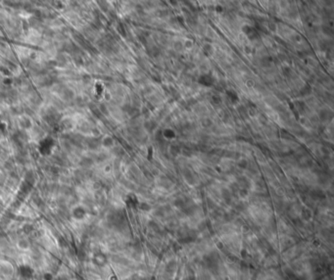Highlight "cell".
I'll list each match as a JSON object with an SVG mask.
<instances>
[{"label":"cell","mask_w":334,"mask_h":280,"mask_svg":"<svg viewBox=\"0 0 334 280\" xmlns=\"http://www.w3.org/2000/svg\"><path fill=\"white\" fill-rule=\"evenodd\" d=\"M198 82L207 87L213 86L214 83H215V78H214L211 74H205L200 76V78L198 79Z\"/></svg>","instance_id":"6da1fadb"},{"label":"cell","mask_w":334,"mask_h":280,"mask_svg":"<svg viewBox=\"0 0 334 280\" xmlns=\"http://www.w3.org/2000/svg\"><path fill=\"white\" fill-rule=\"evenodd\" d=\"M243 32L246 34V36H248L249 39H251V40H254V39L258 38L259 34L257 32V29L254 28L250 26H244L243 28H242Z\"/></svg>","instance_id":"7a4b0ae2"},{"label":"cell","mask_w":334,"mask_h":280,"mask_svg":"<svg viewBox=\"0 0 334 280\" xmlns=\"http://www.w3.org/2000/svg\"><path fill=\"white\" fill-rule=\"evenodd\" d=\"M318 117H320L321 121L322 122H327L332 119V112L327 109H322L318 113Z\"/></svg>","instance_id":"3957f363"},{"label":"cell","mask_w":334,"mask_h":280,"mask_svg":"<svg viewBox=\"0 0 334 280\" xmlns=\"http://www.w3.org/2000/svg\"><path fill=\"white\" fill-rule=\"evenodd\" d=\"M226 96L228 97V99L230 100V102L232 104H235L239 101V97H238V94L236 93L235 90H233V89H229V90H226Z\"/></svg>","instance_id":"277c9868"},{"label":"cell","mask_w":334,"mask_h":280,"mask_svg":"<svg viewBox=\"0 0 334 280\" xmlns=\"http://www.w3.org/2000/svg\"><path fill=\"white\" fill-rule=\"evenodd\" d=\"M311 93H312V86L308 83L302 87L301 91H300L301 96H308V95H310Z\"/></svg>","instance_id":"5b68a950"},{"label":"cell","mask_w":334,"mask_h":280,"mask_svg":"<svg viewBox=\"0 0 334 280\" xmlns=\"http://www.w3.org/2000/svg\"><path fill=\"white\" fill-rule=\"evenodd\" d=\"M311 196L313 199H322L325 198V194L321 190H313L311 192Z\"/></svg>","instance_id":"8992f818"},{"label":"cell","mask_w":334,"mask_h":280,"mask_svg":"<svg viewBox=\"0 0 334 280\" xmlns=\"http://www.w3.org/2000/svg\"><path fill=\"white\" fill-rule=\"evenodd\" d=\"M237 111H238L239 114H240V116L243 119L248 118V110H247V107H245V106H239L237 108Z\"/></svg>","instance_id":"52a82bcc"},{"label":"cell","mask_w":334,"mask_h":280,"mask_svg":"<svg viewBox=\"0 0 334 280\" xmlns=\"http://www.w3.org/2000/svg\"><path fill=\"white\" fill-rule=\"evenodd\" d=\"M203 52L206 56H210V55L213 53V47L211 44H205L203 46Z\"/></svg>","instance_id":"ba28073f"},{"label":"cell","mask_w":334,"mask_h":280,"mask_svg":"<svg viewBox=\"0 0 334 280\" xmlns=\"http://www.w3.org/2000/svg\"><path fill=\"white\" fill-rule=\"evenodd\" d=\"M271 62H272V59L271 57H264L261 60V64H262V66H264V67H268Z\"/></svg>","instance_id":"9c48e42d"},{"label":"cell","mask_w":334,"mask_h":280,"mask_svg":"<svg viewBox=\"0 0 334 280\" xmlns=\"http://www.w3.org/2000/svg\"><path fill=\"white\" fill-rule=\"evenodd\" d=\"M211 102L214 105H220L222 103V99H221L220 96H218V95H213L212 98H211Z\"/></svg>","instance_id":"30bf717a"},{"label":"cell","mask_w":334,"mask_h":280,"mask_svg":"<svg viewBox=\"0 0 334 280\" xmlns=\"http://www.w3.org/2000/svg\"><path fill=\"white\" fill-rule=\"evenodd\" d=\"M145 127H146L147 131H152L153 129L156 127V123H155V122H146L145 123Z\"/></svg>","instance_id":"8fae6325"},{"label":"cell","mask_w":334,"mask_h":280,"mask_svg":"<svg viewBox=\"0 0 334 280\" xmlns=\"http://www.w3.org/2000/svg\"><path fill=\"white\" fill-rule=\"evenodd\" d=\"M174 132L173 131H172V129H166L165 131H164V136H165L166 138H173L174 137Z\"/></svg>","instance_id":"7c38bea8"},{"label":"cell","mask_w":334,"mask_h":280,"mask_svg":"<svg viewBox=\"0 0 334 280\" xmlns=\"http://www.w3.org/2000/svg\"><path fill=\"white\" fill-rule=\"evenodd\" d=\"M179 152H180V148L178 147V145H174V144L172 145V146H171V153L173 155H176Z\"/></svg>","instance_id":"4fadbf2b"},{"label":"cell","mask_w":334,"mask_h":280,"mask_svg":"<svg viewBox=\"0 0 334 280\" xmlns=\"http://www.w3.org/2000/svg\"><path fill=\"white\" fill-rule=\"evenodd\" d=\"M297 109L299 110L300 112H304V110H305V103L302 102V101H297L295 103Z\"/></svg>","instance_id":"5bb4252c"},{"label":"cell","mask_w":334,"mask_h":280,"mask_svg":"<svg viewBox=\"0 0 334 280\" xmlns=\"http://www.w3.org/2000/svg\"><path fill=\"white\" fill-rule=\"evenodd\" d=\"M103 144L104 145H105V146H111V145L113 144V140H112V138H110V137H107V138H105V140H104V141H103Z\"/></svg>","instance_id":"9a60e30c"},{"label":"cell","mask_w":334,"mask_h":280,"mask_svg":"<svg viewBox=\"0 0 334 280\" xmlns=\"http://www.w3.org/2000/svg\"><path fill=\"white\" fill-rule=\"evenodd\" d=\"M174 49L177 50V51H181V50L183 49V45L181 44V42L177 41V42L174 43Z\"/></svg>","instance_id":"2e32d148"},{"label":"cell","mask_w":334,"mask_h":280,"mask_svg":"<svg viewBox=\"0 0 334 280\" xmlns=\"http://www.w3.org/2000/svg\"><path fill=\"white\" fill-rule=\"evenodd\" d=\"M283 74H284V76H285V77H289V76H290V74H291V70H290V68H288V67L283 68Z\"/></svg>","instance_id":"e0dca14e"},{"label":"cell","mask_w":334,"mask_h":280,"mask_svg":"<svg viewBox=\"0 0 334 280\" xmlns=\"http://www.w3.org/2000/svg\"><path fill=\"white\" fill-rule=\"evenodd\" d=\"M202 124H203L204 127H208L212 126V121H211V119H204V121H203Z\"/></svg>","instance_id":"ac0fdd59"},{"label":"cell","mask_w":334,"mask_h":280,"mask_svg":"<svg viewBox=\"0 0 334 280\" xmlns=\"http://www.w3.org/2000/svg\"><path fill=\"white\" fill-rule=\"evenodd\" d=\"M281 136H282V138H284V139H290V134H289L288 132H286L285 131H281Z\"/></svg>","instance_id":"d6986e66"},{"label":"cell","mask_w":334,"mask_h":280,"mask_svg":"<svg viewBox=\"0 0 334 280\" xmlns=\"http://www.w3.org/2000/svg\"><path fill=\"white\" fill-rule=\"evenodd\" d=\"M119 32H120V33H121V34H123V36H126V31H124V28H123V26L122 24L119 26Z\"/></svg>","instance_id":"ffe728a7"},{"label":"cell","mask_w":334,"mask_h":280,"mask_svg":"<svg viewBox=\"0 0 334 280\" xmlns=\"http://www.w3.org/2000/svg\"><path fill=\"white\" fill-rule=\"evenodd\" d=\"M268 27H270V29H271L272 32H275V29H276V26H275V23H270V24H268Z\"/></svg>","instance_id":"44dd1931"},{"label":"cell","mask_w":334,"mask_h":280,"mask_svg":"<svg viewBox=\"0 0 334 280\" xmlns=\"http://www.w3.org/2000/svg\"><path fill=\"white\" fill-rule=\"evenodd\" d=\"M184 46H185L186 48H191L193 46V42L191 40H186L185 41V45H184Z\"/></svg>","instance_id":"7402d4cb"},{"label":"cell","mask_w":334,"mask_h":280,"mask_svg":"<svg viewBox=\"0 0 334 280\" xmlns=\"http://www.w3.org/2000/svg\"><path fill=\"white\" fill-rule=\"evenodd\" d=\"M239 167H241L243 168H245L247 167V162L245 161V160H242V161L239 163Z\"/></svg>","instance_id":"603a6c76"},{"label":"cell","mask_w":334,"mask_h":280,"mask_svg":"<svg viewBox=\"0 0 334 280\" xmlns=\"http://www.w3.org/2000/svg\"><path fill=\"white\" fill-rule=\"evenodd\" d=\"M141 209L144 210V211H148V210H150V207L147 204H141Z\"/></svg>","instance_id":"cb8c5ba5"},{"label":"cell","mask_w":334,"mask_h":280,"mask_svg":"<svg viewBox=\"0 0 334 280\" xmlns=\"http://www.w3.org/2000/svg\"><path fill=\"white\" fill-rule=\"evenodd\" d=\"M246 85H247V86H249V87H252V86L255 85V82H254L253 81H247V83H246Z\"/></svg>","instance_id":"d4e9b609"},{"label":"cell","mask_w":334,"mask_h":280,"mask_svg":"<svg viewBox=\"0 0 334 280\" xmlns=\"http://www.w3.org/2000/svg\"><path fill=\"white\" fill-rule=\"evenodd\" d=\"M216 11H218V13H222V12L223 11V9H222V6H217V7H216Z\"/></svg>","instance_id":"484cf974"},{"label":"cell","mask_w":334,"mask_h":280,"mask_svg":"<svg viewBox=\"0 0 334 280\" xmlns=\"http://www.w3.org/2000/svg\"><path fill=\"white\" fill-rule=\"evenodd\" d=\"M143 114H144V116H145V117H148L149 112H148V109L147 108H144L143 109Z\"/></svg>","instance_id":"4316f807"}]
</instances>
